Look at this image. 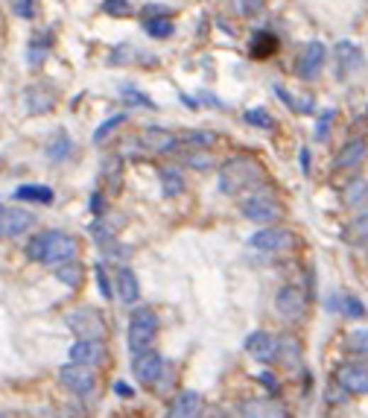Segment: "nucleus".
<instances>
[{"mask_svg":"<svg viewBox=\"0 0 368 418\" xmlns=\"http://www.w3.org/2000/svg\"><path fill=\"white\" fill-rule=\"evenodd\" d=\"M365 155H368V143H365V138H351L342 150L336 153V170H351V167H359L362 161H365Z\"/></svg>","mask_w":368,"mask_h":418,"instance_id":"obj_17","label":"nucleus"},{"mask_svg":"<svg viewBox=\"0 0 368 418\" xmlns=\"http://www.w3.org/2000/svg\"><path fill=\"white\" fill-rule=\"evenodd\" d=\"M339 302H342L339 310L345 313V316H351V319H362V316H365V307H362V302H359L357 296H342Z\"/></svg>","mask_w":368,"mask_h":418,"instance_id":"obj_35","label":"nucleus"},{"mask_svg":"<svg viewBox=\"0 0 368 418\" xmlns=\"http://www.w3.org/2000/svg\"><path fill=\"white\" fill-rule=\"evenodd\" d=\"M333 117H336V111H333V109H328V111H325L322 117H318V123H316V141H325V138H328Z\"/></svg>","mask_w":368,"mask_h":418,"instance_id":"obj_38","label":"nucleus"},{"mask_svg":"<svg viewBox=\"0 0 368 418\" xmlns=\"http://www.w3.org/2000/svg\"><path fill=\"white\" fill-rule=\"evenodd\" d=\"M59 380L65 389L77 392V395H85V392H91L96 386V375L91 365H79V363H67L59 368Z\"/></svg>","mask_w":368,"mask_h":418,"instance_id":"obj_5","label":"nucleus"},{"mask_svg":"<svg viewBox=\"0 0 368 418\" xmlns=\"http://www.w3.org/2000/svg\"><path fill=\"white\" fill-rule=\"evenodd\" d=\"M275 342H278V360L286 368H299L301 365V339L296 334H281Z\"/></svg>","mask_w":368,"mask_h":418,"instance_id":"obj_21","label":"nucleus"},{"mask_svg":"<svg viewBox=\"0 0 368 418\" xmlns=\"http://www.w3.org/2000/svg\"><path fill=\"white\" fill-rule=\"evenodd\" d=\"M182 141L196 143V146H208V143H213V141H216V135H213V132H184V138H182Z\"/></svg>","mask_w":368,"mask_h":418,"instance_id":"obj_39","label":"nucleus"},{"mask_svg":"<svg viewBox=\"0 0 368 418\" xmlns=\"http://www.w3.org/2000/svg\"><path fill=\"white\" fill-rule=\"evenodd\" d=\"M275 50H278V38L272 33H266V30H257L252 35V41H249V53L255 59H269Z\"/></svg>","mask_w":368,"mask_h":418,"instance_id":"obj_23","label":"nucleus"},{"mask_svg":"<svg viewBox=\"0 0 368 418\" xmlns=\"http://www.w3.org/2000/svg\"><path fill=\"white\" fill-rule=\"evenodd\" d=\"M240 418H289V415L278 401L249 398V401L240 404Z\"/></svg>","mask_w":368,"mask_h":418,"instance_id":"obj_16","label":"nucleus"},{"mask_svg":"<svg viewBox=\"0 0 368 418\" xmlns=\"http://www.w3.org/2000/svg\"><path fill=\"white\" fill-rule=\"evenodd\" d=\"M47 59V47L35 38V41H30V65H41Z\"/></svg>","mask_w":368,"mask_h":418,"instance_id":"obj_43","label":"nucleus"},{"mask_svg":"<svg viewBox=\"0 0 368 418\" xmlns=\"http://www.w3.org/2000/svg\"><path fill=\"white\" fill-rule=\"evenodd\" d=\"M91 208H94V214H103V196L100 193L91 196Z\"/></svg>","mask_w":368,"mask_h":418,"instance_id":"obj_48","label":"nucleus"},{"mask_svg":"<svg viewBox=\"0 0 368 418\" xmlns=\"http://www.w3.org/2000/svg\"><path fill=\"white\" fill-rule=\"evenodd\" d=\"M299 161H301V170H304V176H310V150H307V146H304V150H301Z\"/></svg>","mask_w":368,"mask_h":418,"instance_id":"obj_47","label":"nucleus"},{"mask_svg":"<svg viewBox=\"0 0 368 418\" xmlns=\"http://www.w3.org/2000/svg\"><path fill=\"white\" fill-rule=\"evenodd\" d=\"M365 260H368V255H365Z\"/></svg>","mask_w":368,"mask_h":418,"instance_id":"obj_52","label":"nucleus"},{"mask_svg":"<svg viewBox=\"0 0 368 418\" xmlns=\"http://www.w3.org/2000/svg\"><path fill=\"white\" fill-rule=\"evenodd\" d=\"M345 243L351 246H368V216H359L345 229Z\"/></svg>","mask_w":368,"mask_h":418,"instance_id":"obj_29","label":"nucleus"},{"mask_svg":"<svg viewBox=\"0 0 368 418\" xmlns=\"http://www.w3.org/2000/svg\"><path fill=\"white\" fill-rule=\"evenodd\" d=\"M325 56H328L325 44L322 41H310L301 50V56H299V77L301 79H316L318 70L325 67Z\"/></svg>","mask_w":368,"mask_h":418,"instance_id":"obj_12","label":"nucleus"},{"mask_svg":"<svg viewBox=\"0 0 368 418\" xmlns=\"http://www.w3.org/2000/svg\"><path fill=\"white\" fill-rule=\"evenodd\" d=\"M35 226V216L23 208H4L0 211V237H18Z\"/></svg>","mask_w":368,"mask_h":418,"instance_id":"obj_9","label":"nucleus"},{"mask_svg":"<svg viewBox=\"0 0 368 418\" xmlns=\"http://www.w3.org/2000/svg\"><path fill=\"white\" fill-rule=\"evenodd\" d=\"M0 418H12V415L9 412H0Z\"/></svg>","mask_w":368,"mask_h":418,"instance_id":"obj_51","label":"nucleus"},{"mask_svg":"<svg viewBox=\"0 0 368 418\" xmlns=\"http://www.w3.org/2000/svg\"><path fill=\"white\" fill-rule=\"evenodd\" d=\"M0 211H4V208H0Z\"/></svg>","mask_w":368,"mask_h":418,"instance_id":"obj_53","label":"nucleus"},{"mask_svg":"<svg viewBox=\"0 0 368 418\" xmlns=\"http://www.w3.org/2000/svg\"><path fill=\"white\" fill-rule=\"evenodd\" d=\"M12 9H15V15H21V18H35V0H15L12 4Z\"/></svg>","mask_w":368,"mask_h":418,"instance_id":"obj_41","label":"nucleus"},{"mask_svg":"<svg viewBox=\"0 0 368 418\" xmlns=\"http://www.w3.org/2000/svg\"><path fill=\"white\" fill-rule=\"evenodd\" d=\"M242 214L252 223H272V219L281 216V205L272 199V196H252V199L242 202Z\"/></svg>","mask_w":368,"mask_h":418,"instance_id":"obj_10","label":"nucleus"},{"mask_svg":"<svg viewBox=\"0 0 368 418\" xmlns=\"http://www.w3.org/2000/svg\"><path fill=\"white\" fill-rule=\"evenodd\" d=\"M56 88L50 82H33L23 91V106H27L30 114H47L56 109Z\"/></svg>","mask_w":368,"mask_h":418,"instance_id":"obj_6","label":"nucleus"},{"mask_svg":"<svg viewBox=\"0 0 368 418\" xmlns=\"http://www.w3.org/2000/svg\"><path fill=\"white\" fill-rule=\"evenodd\" d=\"M114 389H117V392H120V395H132V389H129V386H126V383H117V386H114Z\"/></svg>","mask_w":368,"mask_h":418,"instance_id":"obj_50","label":"nucleus"},{"mask_svg":"<svg viewBox=\"0 0 368 418\" xmlns=\"http://www.w3.org/2000/svg\"><path fill=\"white\" fill-rule=\"evenodd\" d=\"M237 9H240L245 18H252L255 12L263 9V0H237Z\"/></svg>","mask_w":368,"mask_h":418,"instance_id":"obj_44","label":"nucleus"},{"mask_svg":"<svg viewBox=\"0 0 368 418\" xmlns=\"http://www.w3.org/2000/svg\"><path fill=\"white\" fill-rule=\"evenodd\" d=\"M132 372L138 375L140 383H155V380L161 378V372H164V357H161L158 351H152V348L143 351V354H135Z\"/></svg>","mask_w":368,"mask_h":418,"instance_id":"obj_13","label":"nucleus"},{"mask_svg":"<svg viewBox=\"0 0 368 418\" xmlns=\"http://www.w3.org/2000/svg\"><path fill=\"white\" fill-rule=\"evenodd\" d=\"M67 328L79 339H100L106 334V319L96 307H79L67 316Z\"/></svg>","mask_w":368,"mask_h":418,"instance_id":"obj_4","label":"nucleus"},{"mask_svg":"<svg viewBox=\"0 0 368 418\" xmlns=\"http://www.w3.org/2000/svg\"><path fill=\"white\" fill-rule=\"evenodd\" d=\"M117 292H120V299L126 302V304H135V302H138V296H140L138 275L132 273L129 266H123L120 273H117Z\"/></svg>","mask_w":368,"mask_h":418,"instance_id":"obj_22","label":"nucleus"},{"mask_svg":"<svg viewBox=\"0 0 368 418\" xmlns=\"http://www.w3.org/2000/svg\"><path fill=\"white\" fill-rule=\"evenodd\" d=\"M123 123H126V114H114V117H108V120L103 123V126L94 132V143H103V141H106L114 129H120V126H123Z\"/></svg>","mask_w":368,"mask_h":418,"instance_id":"obj_33","label":"nucleus"},{"mask_svg":"<svg viewBox=\"0 0 368 418\" xmlns=\"http://www.w3.org/2000/svg\"><path fill=\"white\" fill-rule=\"evenodd\" d=\"M143 146L150 153H161V155H167V153H173L176 146H179V138L169 132V129H161V126H150L143 132Z\"/></svg>","mask_w":368,"mask_h":418,"instance_id":"obj_18","label":"nucleus"},{"mask_svg":"<svg viewBox=\"0 0 368 418\" xmlns=\"http://www.w3.org/2000/svg\"><path fill=\"white\" fill-rule=\"evenodd\" d=\"M158 336V316L150 307H135L129 319V348L135 354H143L152 348V342Z\"/></svg>","mask_w":368,"mask_h":418,"instance_id":"obj_2","label":"nucleus"},{"mask_svg":"<svg viewBox=\"0 0 368 418\" xmlns=\"http://www.w3.org/2000/svg\"><path fill=\"white\" fill-rule=\"evenodd\" d=\"M79 255V243L65 231H44V260L50 266H62L67 260H77Z\"/></svg>","mask_w":368,"mask_h":418,"instance_id":"obj_3","label":"nucleus"},{"mask_svg":"<svg viewBox=\"0 0 368 418\" xmlns=\"http://www.w3.org/2000/svg\"><path fill=\"white\" fill-rule=\"evenodd\" d=\"M143 30L150 33L152 38H169L176 27H173V18L169 15H152V18L143 21Z\"/></svg>","mask_w":368,"mask_h":418,"instance_id":"obj_25","label":"nucleus"},{"mask_svg":"<svg viewBox=\"0 0 368 418\" xmlns=\"http://www.w3.org/2000/svg\"><path fill=\"white\" fill-rule=\"evenodd\" d=\"M266 179L263 167L257 158L252 155H234L223 164V170H219V187H223V193H240L242 187H255V182Z\"/></svg>","mask_w":368,"mask_h":418,"instance_id":"obj_1","label":"nucleus"},{"mask_svg":"<svg viewBox=\"0 0 368 418\" xmlns=\"http://www.w3.org/2000/svg\"><path fill=\"white\" fill-rule=\"evenodd\" d=\"M345 348L354 354H368V328H357L345 336Z\"/></svg>","mask_w":368,"mask_h":418,"instance_id":"obj_31","label":"nucleus"},{"mask_svg":"<svg viewBox=\"0 0 368 418\" xmlns=\"http://www.w3.org/2000/svg\"><path fill=\"white\" fill-rule=\"evenodd\" d=\"M336 380L351 395H368V365H359V363L342 365L336 372Z\"/></svg>","mask_w":368,"mask_h":418,"instance_id":"obj_11","label":"nucleus"},{"mask_svg":"<svg viewBox=\"0 0 368 418\" xmlns=\"http://www.w3.org/2000/svg\"><path fill=\"white\" fill-rule=\"evenodd\" d=\"M123 97H126V100H129V103H140V106H146V109H152V103H150V100H146V97H140V91H132V88H129V91H126V94H123Z\"/></svg>","mask_w":368,"mask_h":418,"instance_id":"obj_46","label":"nucleus"},{"mask_svg":"<svg viewBox=\"0 0 368 418\" xmlns=\"http://www.w3.org/2000/svg\"><path fill=\"white\" fill-rule=\"evenodd\" d=\"M129 56H132V47H129V44H120V47H117V50H114V53H111V56H108V59H111V62H117V65H120V62H126V59H129Z\"/></svg>","mask_w":368,"mask_h":418,"instance_id":"obj_45","label":"nucleus"},{"mask_svg":"<svg viewBox=\"0 0 368 418\" xmlns=\"http://www.w3.org/2000/svg\"><path fill=\"white\" fill-rule=\"evenodd\" d=\"M245 123H252V126H260V129H275V120L269 117L266 109H249V111H245Z\"/></svg>","mask_w":368,"mask_h":418,"instance_id":"obj_34","label":"nucleus"},{"mask_svg":"<svg viewBox=\"0 0 368 418\" xmlns=\"http://www.w3.org/2000/svg\"><path fill=\"white\" fill-rule=\"evenodd\" d=\"M70 150H73L70 138H67L65 132H59V135L50 141V146H47V158H50V161H65Z\"/></svg>","mask_w":368,"mask_h":418,"instance_id":"obj_30","label":"nucleus"},{"mask_svg":"<svg viewBox=\"0 0 368 418\" xmlns=\"http://www.w3.org/2000/svg\"><path fill=\"white\" fill-rule=\"evenodd\" d=\"M15 199L21 202H53V190L47 187V185H21L15 190Z\"/></svg>","mask_w":368,"mask_h":418,"instance_id":"obj_24","label":"nucleus"},{"mask_svg":"<svg viewBox=\"0 0 368 418\" xmlns=\"http://www.w3.org/2000/svg\"><path fill=\"white\" fill-rule=\"evenodd\" d=\"M275 91H278V97H281V100H284L292 111H304V114H307V111H313V106H316L313 97H299V100H296V97H292L286 88H275Z\"/></svg>","mask_w":368,"mask_h":418,"instance_id":"obj_32","label":"nucleus"},{"mask_svg":"<svg viewBox=\"0 0 368 418\" xmlns=\"http://www.w3.org/2000/svg\"><path fill=\"white\" fill-rule=\"evenodd\" d=\"M245 351H249L257 363H272L278 357V342L266 331H255V334L245 336Z\"/></svg>","mask_w":368,"mask_h":418,"instance_id":"obj_14","label":"nucleus"},{"mask_svg":"<svg viewBox=\"0 0 368 418\" xmlns=\"http://www.w3.org/2000/svg\"><path fill=\"white\" fill-rule=\"evenodd\" d=\"M187 161H190V167H196V170H208V167H213V155H211V153H190Z\"/></svg>","mask_w":368,"mask_h":418,"instance_id":"obj_40","label":"nucleus"},{"mask_svg":"<svg viewBox=\"0 0 368 418\" xmlns=\"http://www.w3.org/2000/svg\"><path fill=\"white\" fill-rule=\"evenodd\" d=\"M56 278L62 284H67V287H79L82 284V266L77 260H67V263L56 266Z\"/></svg>","mask_w":368,"mask_h":418,"instance_id":"obj_28","label":"nucleus"},{"mask_svg":"<svg viewBox=\"0 0 368 418\" xmlns=\"http://www.w3.org/2000/svg\"><path fill=\"white\" fill-rule=\"evenodd\" d=\"M70 363L91 365V368L106 363V346H103V339H77L70 346Z\"/></svg>","mask_w":368,"mask_h":418,"instance_id":"obj_8","label":"nucleus"},{"mask_svg":"<svg viewBox=\"0 0 368 418\" xmlns=\"http://www.w3.org/2000/svg\"><path fill=\"white\" fill-rule=\"evenodd\" d=\"M365 196H368V182L365 179H354V182H348L345 187H342V202H345L348 208L359 205Z\"/></svg>","mask_w":368,"mask_h":418,"instance_id":"obj_27","label":"nucleus"},{"mask_svg":"<svg viewBox=\"0 0 368 418\" xmlns=\"http://www.w3.org/2000/svg\"><path fill=\"white\" fill-rule=\"evenodd\" d=\"M336 67H339V77H345L351 70H359L362 67V50L354 44V41H339L336 44Z\"/></svg>","mask_w":368,"mask_h":418,"instance_id":"obj_20","label":"nucleus"},{"mask_svg":"<svg viewBox=\"0 0 368 418\" xmlns=\"http://www.w3.org/2000/svg\"><path fill=\"white\" fill-rule=\"evenodd\" d=\"M27 258L35 260V263L44 260V234H35V237L27 243Z\"/></svg>","mask_w":368,"mask_h":418,"instance_id":"obj_37","label":"nucleus"},{"mask_svg":"<svg viewBox=\"0 0 368 418\" xmlns=\"http://www.w3.org/2000/svg\"><path fill=\"white\" fill-rule=\"evenodd\" d=\"M94 275H96V284H100L103 299H111V287H108V278H106V269H103V263H96V266H94Z\"/></svg>","mask_w":368,"mask_h":418,"instance_id":"obj_42","label":"nucleus"},{"mask_svg":"<svg viewBox=\"0 0 368 418\" xmlns=\"http://www.w3.org/2000/svg\"><path fill=\"white\" fill-rule=\"evenodd\" d=\"M205 418H225V415H223V409H216V407H211V409L205 412Z\"/></svg>","mask_w":368,"mask_h":418,"instance_id":"obj_49","label":"nucleus"},{"mask_svg":"<svg viewBox=\"0 0 368 418\" xmlns=\"http://www.w3.org/2000/svg\"><path fill=\"white\" fill-rule=\"evenodd\" d=\"M275 310H278V316L286 319V322H296V319H301L304 310H307V296L301 292V287H284V290H278Z\"/></svg>","mask_w":368,"mask_h":418,"instance_id":"obj_7","label":"nucleus"},{"mask_svg":"<svg viewBox=\"0 0 368 418\" xmlns=\"http://www.w3.org/2000/svg\"><path fill=\"white\" fill-rule=\"evenodd\" d=\"M202 412V398H199V392H193V389H184L182 395L169 404L167 409V418H199Z\"/></svg>","mask_w":368,"mask_h":418,"instance_id":"obj_19","label":"nucleus"},{"mask_svg":"<svg viewBox=\"0 0 368 418\" xmlns=\"http://www.w3.org/2000/svg\"><path fill=\"white\" fill-rule=\"evenodd\" d=\"M161 190H164V196H169V199L184 193V176L173 167H164L161 170Z\"/></svg>","mask_w":368,"mask_h":418,"instance_id":"obj_26","label":"nucleus"},{"mask_svg":"<svg viewBox=\"0 0 368 418\" xmlns=\"http://www.w3.org/2000/svg\"><path fill=\"white\" fill-rule=\"evenodd\" d=\"M249 243L260 252H278V249H286V246L292 243V234L286 229H260V231L252 234Z\"/></svg>","mask_w":368,"mask_h":418,"instance_id":"obj_15","label":"nucleus"},{"mask_svg":"<svg viewBox=\"0 0 368 418\" xmlns=\"http://www.w3.org/2000/svg\"><path fill=\"white\" fill-rule=\"evenodd\" d=\"M103 9L108 15H114V18H126L132 12V4L129 0H103Z\"/></svg>","mask_w":368,"mask_h":418,"instance_id":"obj_36","label":"nucleus"}]
</instances>
